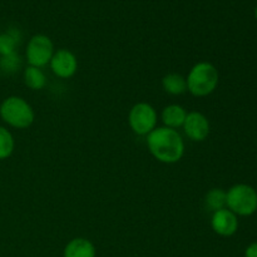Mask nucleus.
<instances>
[{
    "instance_id": "f257e3e1",
    "label": "nucleus",
    "mask_w": 257,
    "mask_h": 257,
    "mask_svg": "<svg viewBox=\"0 0 257 257\" xmlns=\"http://www.w3.org/2000/svg\"><path fill=\"white\" fill-rule=\"evenodd\" d=\"M147 146L153 157L162 163L172 165L182 160L185 155V142L177 130L168 127H156L147 136Z\"/></svg>"
},
{
    "instance_id": "f03ea898",
    "label": "nucleus",
    "mask_w": 257,
    "mask_h": 257,
    "mask_svg": "<svg viewBox=\"0 0 257 257\" xmlns=\"http://www.w3.org/2000/svg\"><path fill=\"white\" fill-rule=\"evenodd\" d=\"M220 80L218 70L212 63L200 62L188 72L187 90L195 97H206L215 92Z\"/></svg>"
},
{
    "instance_id": "7ed1b4c3",
    "label": "nucleus",
    "mask_w": 257,
    "mask_h": 257,
    "mask_svg": "<svg viewBox=\"0 0 257 257\" xmlns=\"http://www.w3.org/2000/svg\"><path fill=\"white\" fill-rule=\"evenodd\" d=\"M0 117L8 125L17 130H25L34 122V109L22 97L10 95L0 104Z\"/></svg>"
},
{
    "instance_id": "20e7f679",
    "label": "nucleus",
    "mask_w": 257,
    "mask_h": 257,
    "mask_svg": "<svg viewBox=\"0 0 257 257\" xmlns=\"http://www.w3.org/2000/svg\"><path fill=\"white\" fill-rule=\"evenodd\" d=\"M226 208L236 216L253 215L257 211V191L247 183H237L226 191Z\"/></svg>"
},
{
    "instance_id": "39448f33",
    "label": "nucleus",
    "mask_w": 257,
    "mask_h": 257,
    "mask_svg": "<svg viewBox=\"0 0 257 257\" xmlns=\"http://www.w3.org/2000/svg\"><path fill=\"white\" fill-rule=\"evenodd\" d=\"M158 115L155 108L146 102L133 105L128 114L130 127L136 135L148 136L157 127Z\"/></svg>"
},
{
    "instance_id": "423d86ee",
    "label": "nucleus",
    "mask_w": 257,
    "mask_h": 257,
    "mask_svg": "<svg viewBox=\"0 0 257 257\" xmlns=\"http://www.w3.org/2000/svg\"><path fill=\"white\" fill-rule=\"evenodd\" d=\"M53 54H54V44L47 35L35 34L28 42L25 57L32 67H45L50 63Z\"/></svg>"
},
{
    "instance_id": "0eeeda50",
    "label": "nucleus",
    "mask_w": 257,
    "mask_h": 257,
    "mask_svg": "<svg viewBox=\"0 0 257 257\" xmlns=\"http://www.w3.org/2000/svg\"><path fill=\"white\" fill-rule=\"evenodd\" d=\"M50 69L53 70L57 77L62 79H68L72 78L78 70V59L68 49H59L54 52L52 59H50Z\"/></svg>"
},
{
    "instance_id": "6e6552de",
    "label": "nucleus",
    "mask_w": 257,
    "mask_h": 257,
    "mask_svg": "<svg viewBox=\"0 0 257 257\" xmlns=\"http://www.w3.org/2000/svg\"><path fill=\"white\" fill-rule=\"evenodd\" d=\"M182 127L188 140L193 142H202L210 135V122L207 117L196 110L187 113Z\"/></svg>"
},
{
    "instance_id": "1a4fd4ad",
    "label": "nucleus",
    "mask_w": 257,
    "mask_h": 257,
    "mask_svg": "<svg viewBox=\"0 0 257 257\" xmlns=\"http://www.w3.org/2000/svg\"><path fill=\"white\" fill-rule=\"evenodd\" d=\"M238 216H236L228 208H222L212 213L211 227L217 235L222 237H230L238 230Z\"/></svg>"
},
{
    "instance_id": "9d476101",
    "label": "nucleus",
    "mask_w": 257,
    "mask_h": 257,
    "mask_svg": "<svg viewBox=\"0 0 257 257\" xmlns=\"http://www.w3.org/2000/svg\"><path fill=\"white\" fill-rule=\"evenodd\" d=\"M64 257H95V247L87 238H73L65 246Z\"/></svg>"
},
{
    "instance_id": "9b49d317",
    "label": "nucleus",
    "mask_w": 257,
    "mask_h": 257,
    "mask_svg": "<svg viewBox=\"0 0 257 257\" xmlns=\"http://www.w3.org/2000/svg\"><path fill=\"white\" fill-rule=\"evenodd\" d=\"M186 115H187V112H186V109L182 105L170 104L167 107H165V109L162 110L161 118H162V122L165 124V127L177 130V128L183 125Z\"/></svg>"
},
{
    "instance_id": "f8f14e48",
    "label": "nucleus",
    "mask_w": 257,
    "mask_h": 257,
    "mask_svg": "<svg viewBox=\"0 0 257 257\" xmlns=\"http://www.w3.org/2000/svg\"><path fill=\"white\" fill-rule=\"evenodd\" d=\"M22 40L19 30L10 29L0 34V57H8L17 53V47Z\"/></svg>"
},
{
    "instance_id": "ddd939ff",
    "label": "nucleus",
    "mask_w": 257,
    "mask_h": 257,
    "mask_svg": "<svg viewBox=\"0 0 257 257\" xmlns=\"http://www.w3.org/2000/svg\"><path fill=\"white\" fill-rule=\"evenodd\" d=\"M162 87L172 95H180L187 90L186 78L178 73H168L162 78Z\"/></svg>"
},
{
    "instance_id": "4468645a",
    "label": "nucleus",
    "mask_w": 257,
    "mask_h": 257,
    "mask_svg": "<svg viewBox=\"0 0 257 257\" xmlns=\"http://www.w3.org/2000/svg\"><path fill=\"white\" fill-rule=\"evenodd\" d=\"M24 83L30 89L40 90L47 84V77L40 68L29 65L24 70Z\"/></svg>"
},
{
    "instance_id": "2eb2a0df",
    "label": "nucleus",
    "mask_w": 257,
    "mask_h": 257,
    "mask_svg": "<svg viewBox=\"0 0 257 257\" xmlns=\"http://www.w3.org/2000/svg\"><path fill=\"white\" fill-rule=\"evenodd\" d=\"M205 203L206 207L212 212L226 208V191L222 188H212L206 195Z\"/></svg>"
},
{
    "instance_id": "dca6fc26",
    "label": "nucleus",
    "mask_w": 257,
    "mask_h": 257,
    "mask_svg": "<svg viewBox=\"0 0 257 257\" xmlns=\"http://www.w3.org/2000/svg\"><path fill=\"white\" fill-rule=\"evenodd\" d=\"M14 137L9 130L0 125V161L7 160L14 152Z\"/></svg>"
},
{
    "instance_id": "f3484780",
    "label": "nucleus",
    "mask_w": 257,
    "mask_h": 257,
    "mask_svg": "<svg viewBox=\"0 0 257 257\" xmlns=\"http://www.w3.org/2000/svg\"><path fill=\"white\" fill-rule=\"evenodd\" d=\"M19 65L20 58L17 53L12 55H8V57H2V59H0V68L8 73L15 72L19 68Z\"/></svg>"
},
{
    "instance_id": "a211bd4d",
    "label": "nucleus",
    "mask_w": 257,
    "mask_h": 257,
    "mask_svg": "<svg viewBox=\"0 0 257 257\" xmlns=\"http://www.w3.org/2000/svg\"><path fill=\"white\" fill-rule=\"evenodd\" d=\"M245 257H257V242H252L245 250Z\"/></svg>"
},
{
    "instance_id": "6ab92c4d",
    "label": "nucleus",
    "mask_w": 257,
    "mask_h": 257,
    "mask_svg": "<svg viewBox=\"0 0 257 257\" xmlns=\"http://www.w3.org/2000/svg\"><path fill=\"white\" fill-rule=\"evenodd\" d=\"M255 18H256V20H257V5H256V8H255Z\"/></svg>"
}]
</instances>
